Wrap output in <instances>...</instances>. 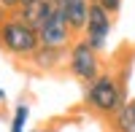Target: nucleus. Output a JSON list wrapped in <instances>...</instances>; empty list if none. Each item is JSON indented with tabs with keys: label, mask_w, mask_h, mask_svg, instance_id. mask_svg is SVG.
Masks as SVG:
<instances>
[{
	"label": "nucleus",
	"mask_w": 135,
	"mask_h": 132,
	"mask_svg": "<svg viewBox=\"0 0 135 132\" xmlns=\"http://www.w3.org/2000/svg\"><path fill=\"white\" fill-rule=\"evenodd\" d=\"M38 38H41V46H49V49H70V43L78 35L68 27L62 11L57 8V3H54V14L49 16L46 24L38 30Z\"/></svg>",
	"instance_id": "nucleus-5"
},
{
	"label": "nucleus",
	"mask_w": 135,
	"mask_h": 132,
	"mask_svg": "<svg viewBox=\"0 0 135 132\" xmlns=\"http://www.w3.org/2000/svg\"><path fill=\"white\" fill-rule=\"evenodd\" d=\"M54 3L62 11L68 27H70L76 35H81L84 27H86V16H89V0H54Z\"/></svg>",
	"instance_id": "nucleus-7"
},
{
	"label": "nucleus",
	"mask_w": 135,
	"mask_h": 132,
	"mask_svg": "<svg viewBox=\"0 0 135 132\" xmlns=\"http://www.w3.org/2000/svg\"><path fill=\"white\" fill-rule=\"evenodd\" d=\"M38 46H41L38 30H32L30 24H25L19 16L11 14L3 24H0V49H3L8 57L30 62V57L38 51Z\"/></svg>",
	"instance_id": "nucleus-2"
},
{
	"label": "nucleus",
	"mask_w": 135,
	"mask_h": 132,
	"mask_svg": "<svg viewBox=\"0 0 135 132\" xmlns=\"http://www.w3.org/2000/svg\"><path fill=\"white\" fill-rule=\"evenodd\" d=\"M89 6H100L103 11H108L111 16H116L119 8H122V0H89Z\"/></svg>",
	"instance_id": "nucleus-11"
},
{
	"label": "nucleus",
	"mask_w": 135,
	"mask_h": 132,
	"mask_svg": "<svg viewBox=\"0 0 135 132\" xmlns=\"http://www.w3.org/2000/svg\"><path fill=\"white\" fill-rule=\"evenodd\" d=\"M124 103H127V81H122L114 73L103 70L92 84L84 86V105L103 119H111Z\"/></svg>",
	"instance_id": "nucleus-1"
},
{
	"label": "nucleus",
	"mask_w": 135,
	"mask_h": 132,
	"mask_svg": "<svg viewBox=\"0 0 135 132\" xmlns=\"http://www.w3.org/2000/svg\"><path fill=\"white\" fill-rule=\"evenodd\" d=\"M25 3H35V0H22V6H25Z\"/></svg>",
	"instance_id": "nucleus-16"
},
{
	"label": "nucleus",
	"mask_w": 135,
	"mask_h": 132,
	"mask_svg": "<svg viewBox=\"0 0 135 132\" xmlns=\"http://www.w3.org/2000/svg\"><path fill=\"white\" fill-rule=\"evenodd\" d=\"M0 6H3V8L8 11V14H14V11L22 6V0H0Z\"/></svg>",
	"instance_id": "nucleus-12"
},
{
	"label": "nucleus",
	"mask_w": 135,
	"mask_h": 132,
	"mask_svg": "<svg viewBox=\"0 0 135 132\" xmlns=\"http://www.w3.org/2000/svg\"><path fill=\"white\" fill-rule=\"evenodd\" d=\"M41 132H57V129H51V127H43V129H41Z\"/></svg>",
	"instance_id": "nucleus-15"
},
{
	"label": "nucleus",
	"mask_w": 135,
	"mask_h": 132,
	"mask_svg": "<svg viewBox=\"0 0 135 132\" xmlns=\"http://www.w3.org/2000/svg\"><path fill=\"white\" fill-rule=\"evenodd\" d=\"M65 68L68 73L73 75L78 84H92L100 73H103V62H100V51H95L89 43L78 35L70 49H68V59H65Z\"/></svg>",
	"instance_id": "nucleus-3"
},
{
	"label": "nucleus",
	"mask_w": 135,
	"mask_h": 132,
	"mask_svg": "<svg viewBox=\"0 0 135 132\" xmlns=\"http://www.w3.org/2000/svg\"><path fill=\"white\" fill-rule=\"evenodd\" d=\"M3 103H6V89L0 86V105H3Z\"/></svg>",
	"instance_id": "nucleus-14"
},
{
	"label": "nucleus",
	"mask_w": 135,
	"mask_h": 132,
	"mask_svg": "<svg viewBox=\"0 0 135 132\" xmlns=\"http://www.w3.org/2000/svg\"><path fill=\"white\" fill-rule=\"evenodd\" d=\"M65 59H68V49H49V46H38V51L30 57V65H32L35 70L51 73V70H57Z\"/></svg>",
	"instance_id": "nucleus-8"
},
{
	"label": "nucleus",
	"mask_w": 135,
	"mask_h": 132,
	"mask_svg": "<svg viewBox=\"0 0 135 132\" xmlns=\"http://www.w3.org/2000/svg\"><path fill=\"white\" fill-rule=\"evenodd\" d=\"M51 14H54V0H35V3H25V6H19L14 11V16H19L32 30H41L49 22Z\"/></svg>",
	"instance_id": "nucleus-6"
},
{
	"label": "nucleus",
	"mask_w": 135,
	"mask_h": 132,
	"mask_svg": "<svg viewBox=\"0 0 135 132\" xmlns=\"http://www.w3.org/2000/svg\"><path fill=\"white\" fill-rule=\"evenodd\" d=\"M27 119H30V105L27 103H16L14 113H11L8 132H27Z\"/></svg>",
	"instance_id": "nucleus-10"
},
{
	"label": "nucleus",
	"mask_w": 135,
	"mask_h": 132,
	"mask_svg": "<svg viewBox=\"0 0 135 132\" xmlns=\"http://www.w3.org/2000/svg\"><path fill=\"white\" fill-rule=\"evenodd\" d=\"M8 16H11V14H8V11H6V8H3V6H0V24H3V22H6V19H8Z\"/></svg>",
	"instance_id": "nucleus-13"
},
{
	"label": "nucleus",
	"mask_w": 135,
	"mask_h": 132,
	"mask_svg": "<svg viewBox=\"0 0 135 132\" xmlns=\"http://www.w3.org/2000/svg\"><path fill=\"white\" fill-rule=\"evenodd\" d=\"M108 121L114 132H135V100H127Z\"/></svg>",
	"instance_id": "nucleus-9"
},
{
	"label": "nucleus",
	"mask_w": 135,
	"mask_h": 132,
	"mask_svg": "<svg viewBox=\"0 0 135 132\" xmlns=\"http://www.w3.org/2000/svg\"><path fill=\"white\" fill-rule=\"evenodd\" d=\"M114 30V16L103 11L100 6H89V16H86V27L81 32V38L92 46L95 51H103L108 46V35Z\"/></svg>",
	"instance_id": "nucleus-4"
}]
</instances>
